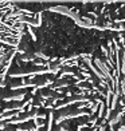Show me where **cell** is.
<instances>
[{
	"mask_svg": "<svg viewBox=\"0 0 125 131\" xmlns=\"http://www.w3.org/2000/svg\"><path fill=\"white\" fill-rule=\"evenodd\" d=\"M0 131H15V130H11V128H7V127H4L0 124Z\"/></svg>",
	"mask_w": 125,
	"mask_h": 131,
	"instance_id": "3957f363",
	"label": "cell"
},
{
	"mask_svg": "<svg viewBox=\"0 0 125 131\" xmlns=\"http://www.w3.org/2000/svg\"><path fill=\"white\" fill-rule=\"evenodd\" d=\"M16 3L22 23L16 50L42 59L55 60L90 53L118 35L82 26L67 3Z\"/></svg>",
	"mask_w": 125,
	"mask_h": 131,
	"instance_id": "7a4b0ae2",
	"label": "cell"
},
{
	"mask_svg": "<svg viewBox=\"0 0 125 131\" xmlns=\"http://www.w3.org/2000/svg\"><path fill=\"white\" fill-rule=\"evenodd\" d=\"M43 99L63 131H125V35L94 52L59 59Z\"/></svg>",
	"mask_w": 125,
	"mask_h": 131,
	"instance_id": "6da1fadb",
	"label": "cell"
}]
</instances>
